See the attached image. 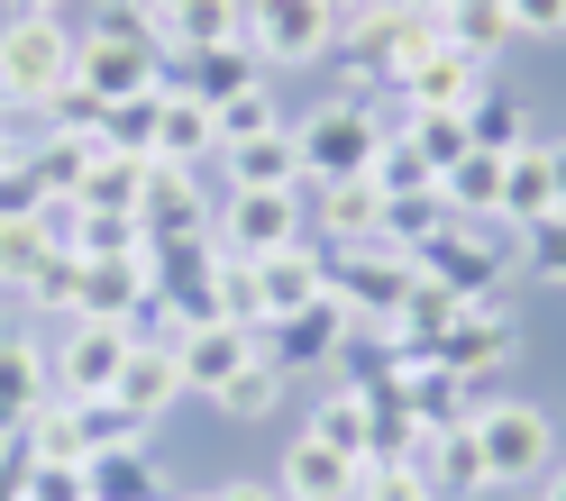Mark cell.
Returning <instances> with one entry per match:
<instances>
[{"label": "cell", "instance_id": "9", "mask_svg": "<svg viewBox=\"0 0 566 501\" xmlns=\"http://www.w3.org/2000/svg\"><path fill=\"white\" fill-rule=\"evenodd\" d=\"M147 301H156V265H147V256L74 265V319H92V329H137Z\"/></svg>", "mask_w": 566, "mask_h": 501}, {"label": "cell", "instance_id": "24", "mask_svg": "<svg viewBox=\"0 0 566 501\" xmlns=\"http://www.w3.org/2000/svg\"><path fill=\"white\" fill-rule=\"evenodd\" d=\"M402 411H411V428H457V419H475V411H467V374L411 355V365H402Z\"/></svg>", "mask_w": 566, "mask_h": 501}, {"label": "cell", "instance_id": "47", "mask_svg": "<svg viewBox=\"0 0 566 501\" xmlns=\"http://www.w3.org/2000/svg\"><path fill=\"white\" fill-rule=\"evenodd\" d=\"M512 38H566V0H512Z\"/></svg>", "mask_w": 566, "mask_h": 501}, {"label": "cell", "instance_id": "15", "mask_svg": "<svg viewBox=\"0 0 566 501\" xmlns=\"http://www.w3.org/2000/svg\"><path fill=\"white\" fill-rule=\"evenodd\" d=\"M111 402H119L137 428H156L174 402H184V365H174V338H137V355H128L119 383H111Z\"/></svg>", "mask_w": 566, "mask_h": 501}, {"label": "cell", "instance_id": "5", "mask_svg": "<svg viewBox=\"0 0 566 501\" xmlns=\"http://www.w3.org/2000/svg\"><path fill=\"white\" fill-rule=\"evenodd\" d=\"M475 447H484V483H539L557 465V428L539 402H493L475 411Z\"/></svg>", "mask_w": 566, "mask_h": 501}, {"label": "cell", "instance_id": "49", "mask_svg": "<svg viewBox=\"0 0 566 501\" xmlns=\"http://www.w3.org/2000/svg\"><path fill=\"white\" fill-rule=\"evenodd\" d=\"M220 501H283L274 483H220Z\"/></svg>", "mask_w": 566, "mask_h": 501}, {"label": "cell", "instance_id": "29", "mask_svg": "<svg viewBox=\"0 0 566 501\" xmlns=\"http://www.w3.org/2000/svg\"><path fill=\"white\" fill-rule=\"evenodd\" d=\"M321 228L338 246H375L384 237V192L366 183V173H357V183H321Z\"/></svg>", "mask_w": 566, "mask_h": 501}, {"label": "cell", "instance_id": "6", "mask_svg": "<svg viewBox=\"0 0 566 501\" xmlns=\"http://www.w3.org/2000/svg\"><path fill=\"white\" fill-rule=\"evenodd\" d=\"M247 46H256L265 74L274 64H321L338 46V10L329 0H247Z\"/></svg>", "mask_w": 566, "mask_h": 501}, {"label": "cell", "instance_id": "8", "mask_svg": "<svg viewBox=\"0 0 566 501\" xmlns=\"http://www.w3.org/2000/svg\"><path fill=\"white\" fill-rule=\"evenodd\" d=\"M137 355V329H92V319H64L55 347V402H111L119 365Z\"/></svg>", "mask_w": 566, "mask_h": 501}, {"label": "cell", "instance_id": "20", "mask_svg": "<svg viewBox=\"0 0 566 501\" xmlns=\"http://www.w3.org/2000/svg\"><path fill=\"white\" fill-rule=\"evenodd\" d=\"M220 173H229V192H302L293 119H283L274 137H238V147H220Z\"/></svg>", "mask_w": 566, "mask_h": 501}, {"label": "cell", "instance_id": "34", "mask_svg": "<svg viewBox=\"0 0 566 501\" xmlns=\"http://www.w3.org/2000/svg\"><path fill=\"white\" fill-rule=\"evenodd\" d=\"M366 183H375L384 201H411V192H439V164L420 156L402 128H384V147H375V164H366Z\"/></svg>", "mask_w": 566, "mask_h": 501}, {"label": "cell", "instance_id": "38", "mask_svg": "<svg viewBox=\"0 0 566 501\" xmlns=\"http://www.w3.org/2000/svg\"><path fill=\"white\" fill-rule=\"evenodd\" d=\"M283 383H293V374L256 355L247 374H229V383H220V402H210V411H220V419H274V411H283Z\"/></svg>", "mask_w": 566, "mask_h": 501}, {"label": "cell", "instance_id": "30", "mask_svg": "<svg viewBox=\"0 0 566 501\" xmlns=\"http://www.w3.org/2000/svg\"><path fill=\"white\" fill-rule=\"evenodd\" d=\"M302 428H311V438H321V447H338V456L375 465V402H366V392H329V402L311 411Z\"/></svg>", "mask_w": 566, "mask_h": 501}, {"label": "cell", "instance_id": "13", "mask_svg": "<svg viewBox=\"0 0 566 501\" xmlns=\"http://www.w3.org/2000/svg\"><path fill=\"white\" fill-rule=\"evenodd\" d=\"M394 92H402V119H467L475 92H484V64L457 55V46H439V55H420Z\"/></svg>", "mask_w": 566, "mask_h": 501}, {"label": "cell", "instance_id": "37", "mask_svg": "<svg viewBox=\"0 0 566 501\" xmlns=\"http://www.w3.org/2000/svg\"><path fill=\"white\" fill-rule=\"evenodd\" d=\"M55 256H64V246L46 237V220H0V283H10V292H28Z\"/></svg>", "mask_w": 566, "mask_h": 501}, {"label": "cell", "instance_id": "36", "mask_svg": "<svg viewBox=\"0 0 566 501\" xmlns=\"http://www.w3.org/2000/svg\"><path fill=\"white\" fill-rule=\"evenodd\" d=\"M83 38H101V46H156L165 55V19H156V0H92Z\"/></svg>", "mask_w": 566, "mask_h": 501}, {"label": "cell", "instance_id": "31", "mask_svg": "<svg viewBox=\"0 0 566 501\" xmlns=\"http://www.w3.org/2000/svg\"><path fill=\"white\" fill-rule=\"evenodd\" d=\"M147 164H156V156H119V147H101L74 201H83V210H128V220H137V201H147Z\"/></svg>", "mask_w": 566, "mask_h": 501}, {"label": "cell", "instance_id": "12", "mask_svg": "<svg viewBox=\"0 0 566 501\" xmlns=\"http://www.w3.org/2000/svg\"><path fill=\"white\" fill-rule=\"evenodd\" d=\"M256 329H238V319H201V329L174 338V365H184V392H201V402H220V383L256 365Z\"/></svg>", "mask_w": 566, "mask_h": 501}, {"label": "cell", "instance_id": "19", "mask_svg": "<svg viewBox=\"0 0 566 501\" xmlns=\"http://www.w3.org/2000/svg\"><path fill=\"white\" fill-rule=\"evenodd\" d=\"M256 301H265V329L274 319H293V310H311V301H329V256L321 246H283V256H265L256 265Z\"/></svg>", "mask_w": 566, "mask_h": 501}, {"label": "cell", "instance_id": "28", "mask_svg": "<svg viewBox=\"0 0 566 501\" xmlns=\"http://www.w3.org/2000/svg\"><path fill=\"white\" fill-rule=\"evenodd\" d=\"M83 475H92V501H174V492H165V475H156V456L137 447V438H128V447H111V456H92Z\"/></svg>", "mask_w": 566, "mask_h": 501}, {"label": "cell", "instance_id": "32", "mask_svg": "<svg viewBox=\"0 0 566 501\" xmlns=\"http://www.w3.org/2000/svg\"><path fill=\"white\" fill-rule=\"evenodd\" d=\"M503 164H512V156H457V164L439 173V192H448L457 220H503Z\"/></svg>", "mask_w": 566, "mask_h": 501}, {"label": "cell", "instance_id": "11", "mask_svg": "<svg viewBox=\"0 0 566 501\" xmlns=\"http://www.w3.org/2000/svg\"><path fill=\"white\" fill-rule=\"evenodd\" d=\"M137 228L147 246H184V237H210V201H201V173L192 164H147V201H137Z\"/></svg>", "mask_w": 566, "mask_h": 501}, {"label": "cell", "instance_id": "26", "mask_svg": "<svg viewBox=\"0 0 566 501\" xmlns=\"http://www.w3.org/2000/svg\"><path fill=\"white\" fill-rule=\"evenodd\" d=\"M439 38H448L457 55L493 64V55L512 46V0H448V10H439Z\"/></svg>", "mask_w": 566, "mask_h": 501}, {"label": "cell", "instance_id": "48", "mask_svg": "<svg viewBox=\"0 0 566 501\" xmlns=\"http://www.w3.org/2000/svg\"><path fill=\"white\" fill-rule=\"evenodd\" d=\"M0 501H28V447L10 438V456H0Z\"/></svg>", "mask_w": 566, "mask_h": 501}, {"label": "cell", "instance_id": "3", "mask_svg": "<svg viewBox=\"0 0 566 501\" xmlns=\"http://www.w3.org/2000/svg\"><path fill=\"white\" fill-rule=\"evenodd\" d=\"M293 147H302V183H357V173L375 164L384 147V119L366 110V100H321V110L293 119Z\"/></svg>", "mask_w": 566, "mask_h": 501}, {"label": "cell", "instance_id": "16", "mask_svg": "<svg viewBox=\"0 0 566 501\" xmlns=\"http://www.w3.org/2000/svg\"><path fill=\"white\" fill-rule=\"evenodd\" d=\"M55 402V347L38 338H0V438H19L28 419Z\"/></svg>", "mask_w": 566, "mask_h": 501}, {"label": "cell", "instance_id": "57", "mask_svg": "<svg viewBox=\"0 0 566 501\" xmlns=\"http://www.w3.org/2000/svg\"><path fill=\"white\" fill-rule=\"evenodd\" d=\"M174 501H220V492H174Z\"/></svg>", "mask_w": 566, "mask_h": 501}, {"label": "cell", "instance_id": "53", "mask_svg": "<svg viewBox=\"0 0 566 501\" xmlns=\"http://www.w3.org/2000/svg\"><path fill=\"white\" fill-rule=\"evenodd\" d=\"M539 501H566V465H548V475H539Z\"/></svg>", "mask_w": 566, "mask_h": 501}, {"label": "cell", "instance_id": "45", "mask_svg": "<svg viewBox=\"0 0 566 501\" xmlns=\"http://www.w3.org/2000/svg\"><path fill=\"white\" fill-rule=\"evenodd\" d=\"M28 501H92V475L83 465H38L28 456Z\"/></svg>", "mask_w": 566, "mask_h": 501}, {"label": "cell", "instance_id": "58", "mask_svg": "<svg viewBox=\"0 0 566 501\" xmlns=\"http://www.w3.org/2000/svg\"><path fill=\"white\" fill-rule=\"evenodd\" d=\"M0 110H10V100H0Z\"/></svg>", "mask_w": 566, "mask_h": 501}, {"label": "cell", "instance_id": "2", "mask_svg": "<svg viewBox=\"0 0 566 501\" xmlns=\"http://www.w3.org/2000/svg\"><path fill=\"white\" fill-rule=\"evenodd\" d=\"M74 92V28L64 19H0V100L10 110H46Z\"/></svg>", "mask_w": 566, "mask_h": 501}, {"label": "cell", "instance_id": "23", "mask_svg": "<svg viewBox=\"0 0 566 501\" xmlns=\"http://www.w3.org/2000/svg\"><path fill=\"white\" fill-rule=\"evenodd\" d=\"M539 220H557V173H548V147L530 137L503 164V228H539Z\"/></svg>", "mask_w": 566, "mask_h": 501}, {"label": "cell", "instance_id": "21", "mask_svg": "<svg viewBox=\"0 0 566 501\" xmlns=\"http://www.w3.org/2000/svg\"><path fill=\"white\" fill-rule=\"evenodd\" d=\"M256 347H265V365L302 374V365H321V355L347 347V310H338V301H311V310H293V319H274Z\"/></svg>", "mask_w": 566, "mask_h": 501}, {"label": "cell", "instance_id": "33", "mask_svg": "<svg viewBox=\"0 0 566 501\" xmlns=\"http://www.w3.org/2000/svg\"><path fill=\"white\" fill-rule=\"evenodd\" d=\"M64 256H83V265H101V256H147V228H137L128 210H83V201H74Z\"/></svg>", "mask_w": 566, "mask_h": 501}, {"label": "cell", "instance_id": "35", "mask_svg": "<svg viewBox=\"0 0 566 501\" xmlns=\"http://www.w3.org/2000/svg\"><path fill=\"white\" fill-rule=\"evenodd\" d=\"M467 147H475V156H521V147H530V119H521V100H512V92H493V83L475 92V110H467Z\"/></svg>", "mask_w": 566, "mask_h": 501}, {"label": "cell", "instance_id": "55", "mask_svg": "<svg viewBox=\"0 0 566 501\" xmlns=\"http://www.w3.org/2000/svg\"><path fill=\"white\" fill-rule=\"evenodd\" d=\"M174 10H192V0H156V19H174Z\"/></svg>", "mask_w": 566, "mask_h": 501}, {"label": "cell", "instance_id": "43", "mask_svg": "<svg viewBox=\"0 0 566 501\" xmlns=\"http://www.w3.org/2000/svg\"><path fill=\"white\" fill-rule=\"evenodd\" d=\"M357 501H439V492L420 483V465H366V475H357Z\"/></svg>", "mask_w": 566, "mask_h": 501}, {"label": "cell", "instance_id": "7", "mask_svg": "<svg viewBox=\"0 0 566 501\" xmlns=\"http://www.w3.org/2000/svg\"><path fill=\"white\" fill-rule=\"evenodd\" d=\"M210 246L265 265V256H283V246H302V201L293 192H229L220 210H210Z\"/></svg>", "mask_w": 566, "mask_h": 501}, {"label": "cell", "instance_id": "25", "mask_svg": "<svg viewBox=\"0 0 566 501\" xmlns=\"http://www.w3.org/2000/svg\"><path fill=\"white\" fill-rule=\"evenodd\" d=\"M457 310H467V301H457L448 283H411V301L394 310V329H375V338H394L402 355H430V347L457 329Z\"/></svg>", "mask_w": 566, "mask_h": 501}, {"label": "cell", "instance_id": "40", "mask_svg": "<svg viewBox=\"0 0 566 501\" xmlns=\"http://www.w3.org/2000/svg\"><path fill=\"white\" fill-rule=\"evenodd\" d=\"M210 119H220V147H238V137H274L283 128V100H274V83H256V92L210 100Z\"/></svg>", "mask_w": 566, "mask_h": 501}, {"label": "cell", "instance_id": "42", "mask_svg": "<svg viewBox=\"0 0 566 501\" xmlns=\"http://www.w3.org/2000/svg\"><path fill=\"white\" fill-rule=\"evenodd\" d=\"M402 137H411V147L430 156L439 173H448L457 156H475V147H467V119H402Z\"/></svg>", "mask_w": 566, "mask_h": 501}, {"label": "cell", "instance_id": "4", "mask_svg": "<svg viewBox=\"0 0 566 501\" xmlns=\"http://www.w3.org/2000/svg\"><path fill=\"white\" fill-rule=\"evenodd\" d=\"M411 256H402V246H338V256H329V301L347 310V329H394V310L411 301Z\"/></svg>", "mask_w": 566, "mask_h": 501}, {"label": "cell", "instance_id": "14", "mask_svg": "<svg viewBox=\"0 0 566 501\" xmlns=\"http://www.w3.org/2000/svg\"><path fill=\"white\" fill-rule=\"evenodd\" d=\"M521 347V329H512V310H493V301H467V310H457V329L430 347V365H448V374H493V365H503V355Z\"/></svg>", "mask_w": 566, "mask_h": 501}, {"label": "cell", "instance_id": "50", "mask_svg": "<svg viewBox=\"0 0 566 501\" xmlns=\"http://www.w3.org/2000/svg\"><path fill=\"white\" fill-rule=\"evenodd\" d=\"M19 156H28V137H10V119H0V173H10Z\"/></svg>", "mask_w": 566, "mask_h": 501}, {"label": "cell", "instance_id": "1", "mask_svg": "<svg viewBox=\"0 0 566 501\" xmlns=\"http://www.w3.org/2000/svg\"><path fill=\"white\" fill-rule=\"evenodd\" d=\"M521 228H503V220H448V228H430L411 246V274L420 283H448L457 301H493V283H512V246Z\"/></svg>", "mask_w": 566, "mask_h": 501}, {"label": "cell", "instance_id": "56", "mask_svg": "<svg viewBox=\"0 0 566 501\" xmlns=\"http://www.w3.org/2000/svg\"><path fill=\"white\" fill-rule=\"evenodd\" d=\"M329 10H338V19H347V10H366V0H329Z\"/></svg>", "mask_w": 566, "mask_h": 501}, {"label": "cell", "instance_id": "46", "mask_svg": "<svg viewBox=\"0 0 566 501\" xmlns=\"http://www.w3.org/2000/svg\"><path fill=\"white\" fill-rule=\"evenodd\" d=\"M38 210H46V183H38V164H10V173H0V220H38Z\"/></svg>", "mask_w": 566, "mask_h": 501}, {"label": "cell", "instance_id": "27", "mask_svg": "<svg viewBox=\"0 0 566 501\" xmlns=\"http://www.w3.org/2000/svg\"><path fill=\"white\" fill-rule=\"evenodd\" d=\"M247 38V0H192V10L165 19V55H210Z\"/></svg>", "mask_w": 566, "mask_h": 501}, {"label": "cell", "instance_id": "51", "mask_svg": "<svg viewBox=\"0 0 566 501\" xmlns=\"http://www.w3.org/2000/svg\"><path fill=\"white\" fill-rule=\"evenodd\" d=\"M64 0H10V19H55Z\"/></svg>", "mask_w": 566, "mask_h": 501}, {"label": "cell", "instance_id": "18", "mask_svg": "<svg viewBox=\"0 0 566 501\" xmlns=\"http://www.w3.org/2000/svg\"><path fill=\"white\" fill-rule=\"evenodd\" d=\"M411 465H420V483H430L439 501H475V492H493V483H484V447H475V419H457V428H430V438L411 447Z\"/></svg>", "mask_w": 566, "mask_h": 501}, {"label": "cell", "instance_id": "44", "mask_svg": "<svg viewBox=\"0 0 566 501\" xmlns=\"http://www.w3.org/2000/svg\"><path fill=\"white\" fill-rule=\"evenodd\" d=\"M521 256H530V274H539V283H557V292H566V220L521 228Z\"/></svg>", "mask_w": 566, "mask_h": 501}, {"label": "cell", "instance_id": "17", "mask_svg": "<svg viewBox=\"0 0 566 501\" xmlns=\"http://www.w3.org/2000/svg\"><path fill=\"white\" fill-rule=\"evenodd\" d=\"M357 475H366L357 456H338V447H321V438H311V428H293L274 492H283V501H357Z\"/></svg>", "mask_w": 566, "mask_h": 501}, {"label": "cell", "instance_id": "52", "mask_svg": "<svg viewBox=\"0 0 566 501\" xmlns=\"http://www.w3.org/2000/svg\"><path fill=\"white\" fill-rule=\"evenodd\" d=\"M548 173H557V220H566V147H548Z\"/></svg>", "mask_w": 566, "mask_h": 501}, {"label": "cell", "instance_id": "41", "mask_svg": "<svg viewBox=\"0 0 566 501\" xmlns=\"http://www.w3.org/2000/svg\"><path fill=\"white\" fill-rule=\"evenodd\" d=\"M165 92H174V83H165ZM165 92L119 100V110L101 119V147H119V156H156V110H165Z\"/></svg>", "mask_w": 566, "mask_h": 501}, {"label": "cell", "instance_id": "22", "mask_svg": "<svg viewBox=\"0 0 566 501\" xmlns=\"http://www.w3.org/2000/svg\"><path fill=\"white\" fill-rule=\"evenodd\" d=\"M156 156L165 164H201V156H220V119H210V100L174 83L165 92V110H156Z\"/></svg>", "mask_w": 566, "mask_h": 501}, {"label": "cell", "instance_id": "10", "mask_svg": "<svg viewBox=\"0 0 566 501\" xmlns=\"http://www.w3.org/2000/svg\"><path fill=\"white\" fill-rule=\"evenodd\" d=\"M165 55L156 46H101V38H74V92L101 100V110H119V100H147L165 92Z\"/></svg>", "mask_w": 566, "mask_h": 501}, {"label": "cell", "instance_id": "39", "mask_svg": "<svg viewBox=\"0 0 566 501\" xmlns=\"http://www.w3.org/2000/svg\"><path fill=\"white\" fill-rule=\"evenodd\" d=\"M192 64H201V74H192L184 92H201V100H229V92H256V83H265V64H256L247 38H238V46H210V55H192Z\"/></svg>", "mask_w": 566, "mask_h": 501}, {"label": "cell", "instance_id": "54", "mask_svg": "<svg viewBox=\"0 0 566 501\" xmlns=\"http://www.w3.org/2000/svg\"><path fill=\"white\" fill-rule=\"evenodd\" d=\"M394 10H411V19H439V10H448V0H394Z\"/></svg>", "mask_w": 566, "mask_h": 501}]
</instances>
